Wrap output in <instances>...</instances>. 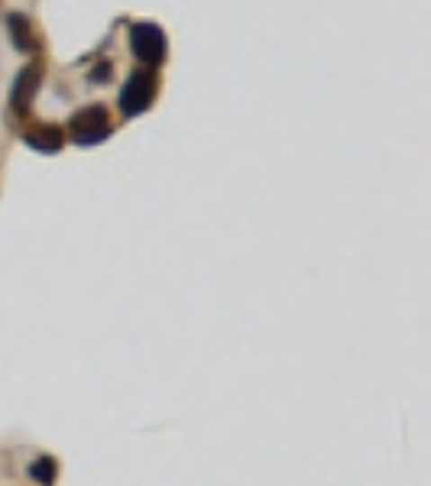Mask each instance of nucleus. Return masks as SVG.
<instances>
[{"label":"nucleus","instance_id":"obj_3","mask_svg":"<svg viewBox=\"0 0 431 486\" xmlns=\"http://www.w3.org/2000/svg\"><path fill=\"white\" fill-rule=\"evenodd\" d=\"M156 72L153 68H139V72H133L130 78L123 81L121 88V111L127 113V117H139V113H147L149 107H153L156 101Z\"/></svg>","mask_w":431,"mask_h":486},{"label":"nucleus","instance_id":"obj_4","mask_svg":"<svg viewBox=\"0 0 431 486\" xmlns=\"http://www.w3.org/2000/svg\"><path fill=\"white\" fill-rule=\"evenodd\" d=\"M40 81H42V65L40 62H30L23 65L13 78V88H10V107L17 113H26L30 104H33L36 91H40Z\"/></svg>","mask_w":431,"mask_h":486},{"label":"nucleus","instance_id":"obj_8","mask_svg":"<svg viewBox=\"0 0 431 486\" xmlns=\"http://www.w3.org/2000/svg\"><path fill=\"white\" fill-rule=\"evenodd\" d=\"M91 81L94 85H104V81H111V62H101L94 72H91Z\"/></svg>","mask_w":431,"mask_h":486},{"label":"nucleus","instance_id":"obj_5","mask_svg":"<svg viewBox=\"0 0 431 486\" xmlns=\"http://www.w3.org/2000/svg\"><path fill=\"white\" fill-rule=\"evenodd\" d=\"M23 140H26V146H30V149H36V153L52 156V153H58V149L66 146V130L58 127V123H40V127L26 130Z\"/></svg>","mask_w":431,"mask_h":486},{"label":"nucleus","instance_id":"obj_6","mask_svg":"<svg viewBox=\"0 0 431 486\" xmlns=\"http://www.w3.org/2000/svg\"><path fill=\"white\" fill-rule=\"evenodd\" d=\"M7 26H10V40H13V46H17L20 52H36V49H40V40H36L30 16L10 14L7 16Z\"/></svg>","mask_w":431,"mask_h":486},{"label":"nucleus","instance_id":"obj_2","mask_svg":"<svg viewBox=\"0 0 431 486\" xmlns=\"http://www.w3.org/2000/svg\"><path fill=\"white\" fill-rule=\"evenodd\" d=\"M68 137L78 146L104 143V140L111 137V117H107V111L101 104L82 107V111H75L72 121H68Z\"/></svg>","mask_w":431,"mask_h":486},{"label":"nucleus","instance_id":"obj_7","mask_svg":"<svg viewBox=\"0 0 431 486\" xmlns=\"http://www.w3.org/2000/svg\"><path fill=\"white\" fill-rule=\"evenodd\" d=\"M30 473H33L36 480H42V483H52V480H56V461H49V457H40Z\"/></svg>","mask_w":431,"mask_h":486},{"label":"nucleus","instance_id":"obj_1","mask_svg":"<svg viewBox=\"0 0 431 486\" xmlns=\"http://www.w3.org/2000/svg\"><path fill=\"white\" fill-rule=\"evenodd\" d=\"M130 49L133 56L143 62V68H156V65H163L166 56H169V40H166V32L156 23L139 20V23L130 26Z\"/></svg>","mask_w":431,"mask_h":486}]
</instances>
